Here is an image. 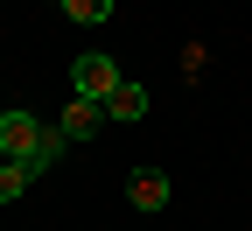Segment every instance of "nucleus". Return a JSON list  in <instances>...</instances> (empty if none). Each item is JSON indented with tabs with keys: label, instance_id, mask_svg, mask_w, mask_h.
<instances>
[{
	"label": "nucleus",
	"instance_id": "7ed1b4c3",
	"mask_svg": "<svg viewBox=\"0 0 252 231\" xmlns=\"http://www.w3.org/2000/svg\"><path fill=\"white\" fill-rule=\"evenodd\" d=\"M98 119H105V105H98V98H77L70 91V105H63V140H91V133H98Z\"/></svg>",
	"mask_w": 252,
	"mask_h": 231
},
{
	"label": "nucleus",
	"instance_id": "39448f33",
	"mask_svg": "<svg viewBox=\"0 0 252 231\" xmlns=\"http://www.w3.org/2000/svg\"><path fill=\"white\" fill-rule=\"evenodd\" d=\"M28 182H35V168H28V161H14V154H0V203H21Z\"/></svg>",
	"mask_w": 252,
	"mask_h": 231
},
{
	"label": "nucleus",
	"instance_id": "f257e3e1",
	"mask_svg": "<svg viewBox=\"0 0 252 231\" xmlns=\"http://www.w3.org/2000/svg\"><path fill=\"white\" fill-rule=\"evenodd\" d=\"M119 84H126V70H119L112 56H77V63H70V91H77V98H98V105H105Z\"/></svg>",
	"mask_w": 252,
	"mask_h": 231
},
{
	"label": "nucleus",
	"instance_id": "6e6552de",
	"mask_svg": "<svg viewBox=\"0 0 252 231\" xmlns=\"http://www.w3.org/2000/svg\"><path fill=\"white\" fill-rule=\"evenodd\" d=\"M63 147H70V140H63V126H49V133H42V147L28 154V168H35V175H42V168H56V154H63Z\"/></svg>",
	"mask_w": 252,
	"mask_h": 231
},
{
	"label": "nucleus",
	"instance_id": "0eeeda50",
	"mask_svg": "<svg viewBox=\"0 0 252 231\" xmlns=\"http://www.w3.org/2000/svg\"><path fill=\"white\" fill-rule=\"evenodd\" d=\"M63 14L84 21V28H98V21H112V0H63Z\"/></svg>",
	"mask_w": 252,
	"mask_h": 231
},
{
	"label": "nucleus",
	"instance_id": "f03ea898",
	"mask_svg": "<svg viewBox=\"0 0 252 231\" xmlns=\"http://www.w3.org/2000/svg\"><path fill=\"white\" fill-rule=\"evenodd\" d=\"M42 133H49V126H42L35 112H0V154H14V161H28V154L42 147Z\"/></svg>",
	"mask_w": 252,
	"mask_h": 231
},
{
	"label": "nucleus",
	"instance_id": "20e7f679",
	"mask_svg": "<svg viewBox=\"0 0 252 231\" xmlns=\"http://www.w3.org/2000/svg\"><path fill=\"white\" fill-rule=\"evenodd\" d=\"M168 196H175V182H168L161 168H147V175L126 182V203H133V210H168Z\"/></svg>",
	"mask_w": 252,
	"mask_h": 231
},
{
	"label": "nucleus",
	"instance_id": "423d86ee",
	"mask_svg": "<svg viewBox=\"0 0 252 231\" xmlns=\"http://www.w3.org/2000/svg\"><path fill=\"white\" fill-rule=\"evenodd\" d=\"M147 112V84H133V77H126L112 98H105V119H140Z\"/></svg>",
	"mask_w": 252,
	"mask_h": 231
}]
</instances>
